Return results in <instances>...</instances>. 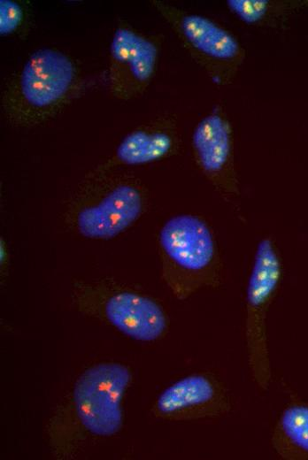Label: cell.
<instances>
[{
    "mask_svg": "<svg viewBox=\"0 0 308 460\" xmlns=\"http://www.w3.org/2000/svg\"><path fill=\"white\" fill-rule=\"evenodd\" d=\"M130 380L129 370L117 363L85 370L50 421L48 434L54 455L71 456L89 437L117 433L122 427L121 401Z\"/></svg>",
    "mask_w": 308,
    "mask_h": 460,
    "instance_id": "6da1fadb",
    "label": "cell"
},
{
    "mask_svg": "<svg viewBox=\"0 0 308 460\" xmlns=\"http://www.w3.org/2000/svg\"><path fill=\"white\" fill-rule=\"evenodd\" d=\"M192 145L198 165L215 188L229 197L237 196L232 132L227 119L218 111L204 117L194 130Z\"/></svg>",
    "mask_w": 308,
    "mask_h": 460,
    "instance_id": "ba28073f",
    "label": "cell"
},
{
    "mask_svg": "<svg viewBox=\"0 0 308 460\" xmlns=\"http://www.w3.org/2000/svg\"><path fill=\"white\" fill-rule=\"evenodd\" d=\"M74 79V66L62 52L42 49L30 56L20 74V92L25 101L35 108L58 103Z\"/></svg>",
    "mask_w": 308,
    "mask_h": 460,
    "instance_id": "9c48e42d",
    "label": "cell"
},
{
    "mask_svg": "<svg viewBox=\"0 0 308 460\" xmlns=\"http://www.w3.org/2000/svg\"><path fill=\"white\" fill-rule=\"evenodd\" d=\"M158 8L211 76L218 83H230L245 57L237 39L203 15L182 12L162 3Z\"/></svg>",
    "mask_w": 308,
    "mask_h": 460,
    "instance_id": "5b68a950",
    "label": "cell"
},
{
    "mask_svg": "<svg viewBox=\"0 0 308 460\" xmlns=\"http://www.w3.org/2000/svg\"><path fill=\"white\" fill-rule=\"evenodd\" d=\"M281 264L270 238L257 247L246 296V346L251 376L262 390L268 388L271 365L266 337V312L278 288Z\"/></svg>",
    "mask_w": 308,
    "mask_h": 460,
    "instance_id": "277c9868",
    "label": "cell"
},
{
    "mask_svg": "<svg viewBox=\"0 0 308 460\" xmlns=\"http://www.w3.org/2000/svg\"><path fill=\"white\" fill-rule=\"evenodd\" d=\"M272 444L282 458L308 459V405L294 404L282 412Z\"/></svg>",
    "mask_w": 308,
    "mask_h": 460,
    "instance_id": "8fae6325",
    "label": "cell"
},
{
    "mask_svg": "<svg viewBox=\"0 0 308 460\" xmlns=\"http://www.w3.org/2000/svg\"><path fill=\"white\" fill-rule=\"evenodd\" d=\"M162 277L173 295L185 300L203 287L215 286L219 261L212 234L189 214L170 218L158 235Z\"/></svg>",
    "mask_w": 308,
    "mask_h": 460,
    "instance_id": "7a4b0ae2",
    "label": "cell"
},
{
    "mask_svg": "<svg viewBox=\"0 0 308 460\" xmlns=\"http://www.w3.org/2000/svg\"><path fill=\"white\" fill-rule=\"evenodd\" d=\"M23 12L20 6L12 0L0 1V34H9L20 24Z\"/></svg>",
    "mask_w": 308,
    "mask_h": 460,
    "instance_id": "5bb4252c",
    "label": "cell"
},
{
    "mask_svg": "<svg viewBox=\"0 0 308 460\" xmlns=\"http://www.w3.org/2000/svg\"><path fill=\"white\" fill-rule=\"evenodd\" d=\"M143 206L141 191L129 183H120L75 209L72 224L85 238L110 240L132 226L142 215Z\"/></svg>",
    "mask_w": 308,
    "mask_h": 460,
    "instance_id": "8992f818",
    "label": "cell"
},
{
    "mask_svg": "<svg viewBox=\"0 0 308 460\" xmlns=\"http://www.w3.org/2000/svg\"><path fill=\"white\" fill-rule=\"evenodd\" d=\"M74 299L81 311L104 319L137 341H155L167 326L160 305L130 289L103 283H81L75 288Z\"/></svg>",
    "mask_w": 308,
    "mask_h": 460,
    "instance_id": "3957f363",
    "label": "cell"
},
{
    "mask_svg": "<svg viewBox=\"0 0 308 460\" xmlns=\"http://www.w3.org/2000/svg\"><path fill=\"white\" fill-rule=\"evenodd\" d=\"M111 53L114 60L128 66L131 75L139 83H145L152 77L158 49L150 40L120 27L113 34Z\"/></svg>",
    "mask_w": 308,
    "mask_h": 460,
    "instance_id": "30bf717a",
    "label": "cell"
},
{
    "mask_svg": "<svg viewBox=\"0 0 308 460\" xmlns=\"http://www.w3.org/2000/svg\"><path fill=\"white\" fill-rule=\"evenodd\" d=\"M304 2L274 0H228L229 11L242 22L254 27H273Z\"/></svg>",
    "mask_w": 308,
    "mask_h": 460,
    "instance_id": "4fadbf2b",
    "label": "cell"
},
{
    "mask_svg": "<svg viewBox=\"0 0 308 460\" xmlns=\"http://www.w3.org/2000/svg\"><path fill=\"white\" fill-rule=\"evenodd\" d=\"M173 145L174 139L167 131L138 129L122 139L117 147L116 157L124 165H144L166 157Z\"/></svg>",
    "mask_w": 308,
    "mask_h": 460,
    "instance_id": "7c38bea8",
    "label": "cell"
},
{
    "mask_svg": "<svg viewBox=\"0 0 308 460\" xmlns=\"http://www.w3.org/2000/svg\"><path fill=\"white\" fill-rule=\"evenodd\" d=\"M230 409L228 395L219 381L208 374H191L174 382L158 397L156 418L185 421L216 417Z\"/></svg>",
    "mask_w": 308,
    "mask_h": 460,
    "instance_id": "52a82bcc",
    "label": "cell"
}]
</instances>
